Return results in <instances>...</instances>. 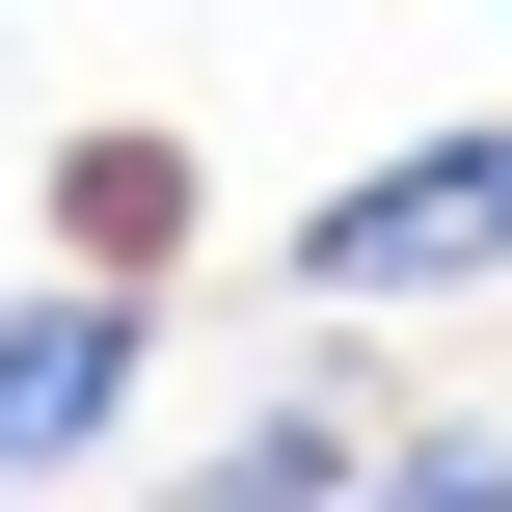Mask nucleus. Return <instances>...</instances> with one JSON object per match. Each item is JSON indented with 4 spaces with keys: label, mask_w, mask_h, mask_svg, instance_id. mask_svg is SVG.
<instances>
[{
    "label": "nucleus",
    "mask_w": 512,
    "mask_h": 512,
    "mask_svg": "<svg viewBox=\"0 0 512 512\" xmlns=\"http://www.w3.org/2000/svg\"><path fill=\"white\" fill-rule=\"evenodd\" d=\"M486 270H512V108L351 162V189L297 216V297H324V324H378V297H486Z\"/></svg>",
    "instance_id": "f257e3e1"
},
{
    "label": "nucleus",
    "mask_w": 512,
    "mask_h": 512,
    "mask_svg": "<svg viewBox=\"0 0 512 512\" xmlns=\"http://www.w3.org/2000/svg\"><path fill=\"white\" fill-rule=\"evenodd\" d=\"M135 351H162V297H135V270H54V297H0V486L108 459V432H135Z\"/></svg>",
    "instance_id": "f03ea898"
},
{
    "label": "nucleus",
    "mask_w": 512,
    "mask_h": 512,
    "mask_svg": "<svg viewBox=\"0 0 512 512\" xmlns=\"http://www.w3.org/2000/svg\"><path fill=\"white\" fill-rule=\"evenodd\" d=\"M351 486H378V405H351V378H297V405H243V432L189 459V512H351Z\"/></svg>",
    "instance_id": "7ed1b4c3"
},
{
    "label": "nucleus",
    "mask_w": 512,
    "mask_h": 512,
    "mask_svg": "<svg viewBox=\"0 0 512 512\" xmlns=\"http://www.w3.org/2000/svg\"><path fill=\"white\" fill-rule=\"evenodd\" d=\"M162 243H189V135H81L54 162V270H135L162 297Z\"/></svg>",
    "instance_id": "20e7f679"
},
{
    "label": "nucleus",
    "mask_w": 512,
    "mask_h": 512,
    "mask_svg": "<svg viewBox=\"0 0 512 512\" xmlns=\"http://www.w3.org/2000/svg\"><path fill=\"white\" fill-rule=\"evenodd\" d=\"M351 512H512V432H378V486Z\"/></svg>",
    "instance_id": "39448f33"
}]
</instances>
